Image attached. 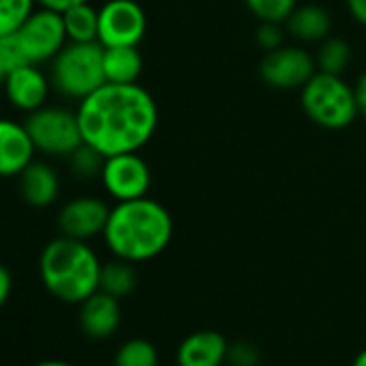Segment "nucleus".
<instances>
[{
  "label": "nucleus",
  "mask_w": 366,
  "mask_h": 366,
  "mask_svg": "<svg viewBox=\"0 0 366 366\" xmlns=\"http://www.w3.org/2000/svg\"><path fill=\"white\" fill-rule=\"evenodd\" d=\"M82 140L104 157L140 151L155 134L159 112L153 95L136 84H102L78 102Z\"/></svg>",
  "instance_id": "obj_1"
},
{
  "label": "nucleus",
  "mask_w": 366,
  "mask_h": 366,
  "mask_svg": "<svg viewBox=\"0 0 366 366\" xmlns=\"http://www.w3.org/2000/svg\"><path fill=\"white\" fill-rule=\"evenodd\" d=\"M172 233L174 222L170 212L162 203L142 197L110 207L102 237L112 257L129 263H147L168 248Z\"/></svg>",
  "instance_id": "obj_2"
},
{
  "label": "nucleus",
  "mask_w": 366,
  "mask_h": 366,
  "mask_svg": "<svg viewBox=\"0 0 366 366\" xmlns=\"http://www.w3.org/2000/svg\"><path fill=\"white\" fill-rule=\"evenodd\" d=\"M102 265L89 242L59 235L41 250L39 278L52 297L65 304H82L99 291Z\"/></svg>",
  "instance_id": "obj_3"
},
{
  "label": "nucleus",
  "mask_w": 366,
  "mask_h": 366,
  "mask_svg": "<svg viewBox=\"0 0 366 366\" xmlns=\"http://www.w3.org/2000/svg\"><path fill=\"white\" fill-rule=\"evenodd\" d=\"M52 89L74 102H82L106 84L104 76V46L99 41L74 44L69 41L50 63Z\"/></svg>",
  "instance_id": "obj_4"
},
{
  "label": "nucleus",
  "mask_w": 366,
  "mask_h": 366,
  "mask_svg": "<svg viewBox=\"0 0 366 366\" xmlns=\"http://www.w3.org/2000/svg\"><path fill=\"white\" fill-rule=\"evenodd\" d=\"M300 102L306 117L323 129H345L357 117L353 86H349L342 76L317 71L302 86Z\"/></svg>",
  "instance_id": "obj_5"
},
{
  "label": "nucleus",
  "mask_w": 366,
  "mask_h": 366,
  "mask_svg": "<svg viewBox=\"0 0 366 366\" xmlns=\"http://www.w3.org/2000/svg\"><path fill=\"white\" fill-rule=\"evenodd\" d=\"M24 125L35 142L37 153L48 157H69L84 140L78 114L61 106H41L29 112Z\"/></svg>",
  "instance_id": "obj_6"
},
{
  "label": "nucleus",
  "mask_w": 366,
  "mask_h": 366,
  "mask_svg": "<svg viewBox=\"0 0 366 366\" xmlns=\"http://www.w3.org/2000/svg\"><path fill=\"white\" fill-rule=\"evenodd\" d=\"M14 35L26 63L33 65H50L52 59L69 44L63 14L46 7H37Z\"/></svg>",
  "instance_id": "obj_7"
},
{
  "label": "nucleus",
  "mask_w": 366,
  "mask_h": 366,
  "mask_svg": "<svg viewBox=\"0 0 366 366\" xmlns=\"http://www.w3.org/2000/svg\"><path fill=\"white\" fill-rule=\"evenodd\" d=\"M102 186L117 203L134 201L149 194L151 188V168L140 157L138 151L110 155L102 168Z\"/></svg>",
  "instance_id": "obj_8"
},
{
  "label": "nucleus",
  "mask_w": 366,
  "mask_h": 366,
  "mask_svg": "<svg viewBox=\"0 0 366 366\" xmlns=\"http://www.w3.org/2000/svg\"><path fill=\"white\" fill-rule=\"evenodd\" d=\"M147 33V14L136 0H106L99 7V35L104 48L140 46Z\"/></svg>",
  "instance_id": "obj_9"
},
{
  "label": "nucleus",
  "mask_w": 366,
  "mask_h": 366,
  "mask_svg": "<svg viewBox=\"0 0 366 366\" xmlns=\"http://www.w3.org/2000/svg\"><path fill=\"white\" fill-rule=\"evenodd\" d=\"M317 74L315 56L297 46H280L274 52H267L259 65L261 80L278 91L300 89Z\"/></svg>",
  "instance_id": "obj_10"
},
{
  "label": "nucleus",
  "mask_w": 366,
  "mask_h": 366,
  "mask_svg": "<svg viewBox=\"0 0 366 366\" xmlns=\"http://www.w3.org/2000/svg\"><path fill=\"white\" fill-rule=\"evenodd\" d=\"M108 216L110 207L106 201L97 197H78L61 207L56 216V227L59 233L65 237L91 242L97 235H104Z\"/></svg>",
  "instance_id": "obj_11"
},
{
  "label": "nucleus",
  "mask_w": 366,
  "mask_h": 366,
  "mask_svg": "<svg viewBox=\"0 0 366 366\" xmlns=\"http://www.w3.org/2000/svg\"><path fill=\"white\" fill-rule=\"evenodd\" d=\"M3 91L16 110H22L29 114L48 104L52 82H50V76L41 71V65L26 63V65L9 69Z\"/></svg>",
  "instance_id": "obj_12"
},
{
  "label": "nucleus",
  "mask_w": 366,
  "mask_h": 366,
  "mask_svg": "<svg viewBox=\"0 0 366 366\" xmlns=\"http://www.w3.org/2000/svg\"><path fill=\"white\" fill-rule=\"evenodd\" d=\"M35 155L37 149L24 121L0 119V179L20 177Z\"/></svg>",
  "instance_id": "obj_13"
},
{
  "label": "nucleus",
  "mask_w": 366,
  "mask_h": 366,
  "mask_svg": "<svg viewBox=\"0 0 366 366\" xmlns=\"http://www.w3.org/2000/svg\"><path fill=\"white\" fill-rule=\"evenodd\" d=\"M80 330L91 340H106L117 334L121 325V304L119 297L104 291H95L80 304Z\"/></svg>",
  "instance_id": "obj_14"
},
{
  "label": "nucleus",
  "mask_w": 366,
  "mask_h": 366,
  "mask_svg": "<svg viewBox=\"0 0 366 366\" xmlns=\"http://www.w3.org/2000/svg\"><path fill=\"white\" fill-rule=\"evenodd\" d=\"M20 197L29 207L46 209L56 203L61 194V177L48 162H31L18 177Z\"/></svg>",
  "instance_id": "obj_15"
},
{
  "label": "nucleus",
  "mask_w": 366,
  "mask_h": 366,
  "mask_svg": "<svg viewBox=\"0 0 366 366\" xmlns=\"http://www.w3.org/2000/svg\"><path fill=\"white\" fill-rule=\"evenodd\" d=\"M229 340L216 330H201L181 340L177 347V366H224Z\"/></svg>",
  "instance_id": "obj_16"
},
{
  "label": "nucleus",
  "mask_w": 366,
  "mask_h": 366,
  "mask_svg": "<svg viewBox=\"0 0 366 366\" xmlns=\"http://www.w3.org/2000/svg\"><path fill=\"white\" fill-rule=\"evenodd\" d=\"M285 29L302 44H321L332 31V16L321 5H297L287 18Z\"/></svg>",
  "instance_id": "obj_17"
},
{
  "label": "nucleus",
  "mask_w": 366,
  "mask_h": 366,
  "mask_svg": "<svg viewBox=\"0 0 366 366\" xmlns=\"http://www.w3.org/2000/svg\"><path fill=\"white\" fill-rule=\"evenodd\" d=\"M142 65L138 46L104 48V76L110 84H136L142 74Z\"/></svg>",
  "instance_id": "obj_18"
},
{
  "label": "nucleus",
  "mask_w": 366,
  "mask_h": 366,
  "mask_svg": "<svg viewBox=\"0 0 366 366\" xmlns=\"http://www.w3.org/2000/svg\"><path fill=\"white\" fill-rule=\"evenodd\" d=\"M63 22L67 31V39L74 44H91L97 41L99 35V9L91 3H80L63 11Z\"/></svg>",
  "instance_id": "obj_19"
},
{
  "label": "nucleus",
  "mask_w": 366,
  "mask_h": 366,
  "mask_svg": "<svg viewBox=\"0 0 366 366\" xmlns=\"http://www.w3.org/2000/svg\"><path fill=\"white\" fill-rule=\"evenodd\" d=\"M136 263L123 261V259H112L102 265V276H99V291L114 295V297H127L136 285H138V274H136Z\"/></svg>",
  "instance_id": "obj_20"
},
{
  "label": "nucleus",
  "mask_w": 366,
  "mask_h": 366,
  "mask_svg": "<svg viewBox=\"0 0 366 366\" xmlns=\"http://www.w3.org/2000/svg\"><path fill=\"white\" fill-rule=\"evenodd\" d=\"M315 63H317V71L342 76V71L351 63V46L340 37H325L319 46Z\"/></svg>",
  "instance_id": "obj_21"
},
{
  "label": "nucleus",
  "mask_w": 366,
  "mask_h": 366,
  "mask_svg": "<svg viewBox=\"0 0 366 366\" xmlns=\"http://www.w3.org/2000/svg\"><path fill=\"white\" fill-rule=\"evenodd\" d=\"M114 366H159V351L147 338H129L117 349Z\"/></svg>",
  "instance_id": "obj_22"
},
{
  "label": "nucleus",
  "mask_w": 366,
  "mask_h": 366,
  "mask_svg": "<svg viewBox=\"0 0 366 366\" xmlns=\"http://www.w3.org/2000/svg\"><path fill=\"white\" fill-rule=\"evenodd\" d=\"M37 9V0H0V37L16 33Z\"/></svg>",
  "instance_id": "obj_23"
},
{
  "label": "nucleus",
  "mask_w": 366,
  "mask_h": 366,
  "mask_svg": "<svg viewBox=\"0 0 366 366\" xmlns=\"http://www.w3.org/2000/svg\"><path fill=\"white\" fill-rule=\"evenodd\" d=\"M67 162H69L71 174H76L78 179L86 181V179H95V177L102 174V168H104L106 157H104L97 149H93L91 144L82 142V144L67 157Z\"/></svg>",
  "instance_id": "obj_24"
},
{
  "label": "nucleus",
  "mask_w": 366,
  "mask_h": 366,
  "mask_svg": "<svg viewBox=\"0 0 366 366\" xmlns=\"http://www.w3.org/2000/svg\"><path fill=\"white\" fill-rule=\"evenodd\" d=\"M244 5L259 22L285 24L287 18L295 11L297 0H244Z\"/></svg>",
  "instance_id": "obj_25"
},
{
  "label": "nucleus",
  "mask_w": 366,
  "mask_h": 366,
  "mask_svg": "<svg viewBox=\"0 0 366 366\" xmlns=\"http://www.w3.org/2000/svg\"><path fill=\"white\" fill-rule=\"evenodd\" d=\"M261 351L257 345L248 340H237L229 345L227 353V364L229 366H259L261 364Z\"/></svg>",
  "instance_id": "obj_26"
},
{
  "label": "nucleus",
  "mask_w": 366,
  "mask_h": 366,
  "mask_svg": "<svg viewBox=\"0 0 366 366\" xmlns=\"http://www.w3.org/2000/svg\"><path fill=\"white\" fill-rule=\"evenodd\" d=\"M254 39H257V46L261 50H265V54H267V52H274L282 46L285 31L276 22H261L257 33H254Z\"/></svg>",
  "instance_id": "obj_27"
},
{
  "label": "nucleus",
  "mask_w": 366,
  "mask_h": 366,
  "mask_svg": "<svg viewBox=\"0 0 366 366\" xmlns=\"http://www.w3.org/2000/svg\"><path fill=\"white\" fill-rule=\"evenodd\" d=\"M0 61L5 63L7 69H14V67H20V65H26V59L18 46V39L16 35H7V37H0Z\"/></svg>",
  "instance_id": "obj_28"
},
{
  "label": "nucleus",
  "mask_w": 366,
  "mask_h": 366,
  "mask_svg": "<svg viewBox=\"0 0 366 366\" xmlns=\"http://www.w3.org/2000/svg\"><path fill=\"white\" fill-rule=\"evenodd\" d=\"M11 291H14V276L7 265L0 263V308L9 302Z\"/></svg>",
  "instance_id": "obj_29"
},
{
  "label": "nucleus",
  "mask_w": 366,
  "mask_h": 366,
  "mask_svg": "<svg viewBox=\"0 0 366 366\" xmlns=\"http://www.w3.org/2000/svg\"><path fill=\"white\" fill-rule=\"evenodd\" d=\"M353 93H355L357 114L366 119V71L357 78V82H355V86H353Z\"/></svg>",
  "instance_id": "obj_30"
},
{
  "label": "nucleus",
  "mask_w": 366,
  "mask_h": 366,
  "mask_svg": "<svg viewBox=\"0 0 366 366\" xmlns=\"http://www.w3.org/2000/svg\"><path fill=\"white\" fill-rule=\"evenodd\" d=\"M80 3H91V0H37V7H46V9H52V11L63 14L69 7L80 5Z\"/></svg>",
  "instance_id": "obj_31"
},
{
  "label": "nucleus",
  "mask_w": 366,
  "mask_h": 366,
  "mask_svg": "<svg viewBox=\"0 0 366 366\" xmlns=\"http://www.w3.org/2000/svg\"><path fill=\"white\" fill-rule=\"evenodd\" d=\"M349 14L353 16V20L362 26H366V0H345Z\"/></svg>",
  "instance_id": "obj_32"
},
{
  "label": "nucleus",
  "mask_w": 366,
  "mask_h": 366,
  "mask_svg": "<svg viewBox=\"0 0 366 366\" xmlns=\"http://www.w3.org/2000/svg\"><path fill=\"white\" fill-rule=\"evenodd\" d=\"M35 366H76V364L63 362V360H44V362H37Z\"/></svg>",
  "instance_id": "obj_33"
},
{
  "label": "nucleus",
  "mask_w": 366,
  "mask_h": 366,
  "mask_svg": "<svg viewBox=\"0 0 366 366\" xmlns=\"http://www.w3.org/2000/svg\"><path fill=\"white\" fill-rule=\"evenodd\" d=\"M351 366H366V349H362V351L353 357Z\"/></svg>",
  "instance_id": "obj_34"
},
{
  "label": "nucleus",
  "mask_w": 366,
  "mask_h": 366,
  "mask_svg": "<svg viewBox=\"0 0 366 366\" xmlns=\"http://www.w3.org/2000/svg\"><path fill=\"white\" fill-rule=\"evenodd\" d=\"M7 74H9V69L5 67V63H3V61H0V89H3V84H5Z\"/></svg>",
  "instance_id": "obj_35"
}]
</instances>
